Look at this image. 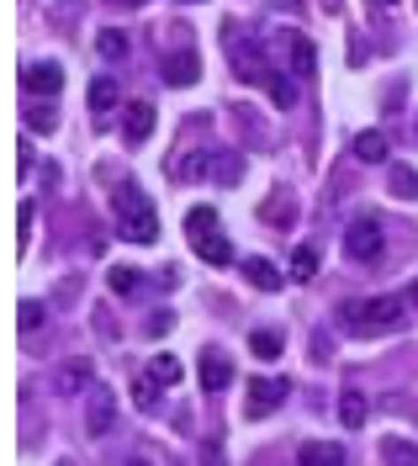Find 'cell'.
Returning a JSON list of instances; mask_svg holds the SVG:
<instances>
[{
    "label": "cell",
    "instance_id": "22",
    "mask_svg": "<svg viewBox=\"0 0 418 466\" xmlns=\"http://www.w3.org/2000/svg\"><path fill=\"white\" fill-rule=\"evenodd\" d=\"M90 377H95V371H90V361H69V366L58 371V387H64V393H80V387H95Z\"/></svg>",
    "mask_w": 418,
    "mask_h": 466
},
{
    "label": "cell",
    "instance_id": "33",
    "mask_svg": "<svg viewBox=\"0 0 418 466\" xmlns=\"http://www.w3.org/2000/svg\"><path fill=\"white\" fill-rule=\"evenodd\" d=\"M276 5H281V11H302V0H276Z\"/></svg>",
    "mask_w": 418,
    "mask_h": 466
},
{
    "label": "cell",
    "instance_id": "35",
    "mask_svg": "<svg viewBox=\"0 0 418 466\" xmlns=\"http://www.w3.org/2000/svg\"><path fill=\"white\" fill-rule=\"evenodd\" d=\"M133 466H148V462H133Z\"/></svg>",
    "mask_w": 418,
    "mask_h": 466
},
{
    "label": "cell",
    "instance_id": "5",
    "mask_svg": "<svg viewBox=\"0 0 418 466\" xmlns=\"http://www.w3.org/2000/svg\"><path fill=\"white\" fill-rule=\"evenodd\" d=\"M85 430H90L95 440L117 430V393H111V387H101V382L90 387V403H85Z\"/></svg>",
    "mask_w": 418,
    "mask_h": 466
},
{
    "label": "cell",
    "instance_id": "29",
    "mask_svg": "<svg viewBox=\"0 0 418 466\" xmlns=\"http://www.w3.org/2000/svg\"><path fill=\"white\" fill-rule=\"evenodd\" d=\"M265 223H276V228L297 223V218H292V196H270V202H265Z\"/></svg>",
    "mask_w": 418,
    "mask_h": 466
},
{
    "label": "cell",
    "instance_id": "34",
    "mask_svg": "<svg viewBox=\"0 0 418 466\" xmlns=\"http://www.w3.org/2000/svg\"><path fill=\"white\" fill-rule=\"evenodd\" d=\"M403 302H418V281H414V286H408V297H403Z\"/></svg>",
    "mask_w": 418,
    "mask_h": 466
},
{
    "label": "cell",
    "instance_id": "14",
    "mask_svg": "<svg viewBox=\"0 0 418 466\" xmlns=\"http://www.w3.org/2000/svg\"><path fill=\"white\" fill-rule=\"evenodd\" d=\"M382 466H418V446L403 435H387L382 440Z\"/></svg>",
    "mask_w": 418,
    "mask_h": 466
},
{
    "label": "cell",
    "instance_id": "19",
    "mask_svg": "<svg viewBox=\"0 0 418 466\" xmlns=\"http://www.w3.org/2000/svg\"><path fill=\"white\" fill-rule=\"evenodd\" d=\"M207 170H212V180H217V186H233V180L244 175V159H239V154H212V159H207Z\"/></svg>",
    "mask_w": 418,
    "mask_h": 466
},
{
    "label": "cell",
    "instance_id": "20",
    "mask_svg": "<svg viewBox=\"0 0 418 466\" xmlns=\"http://www.w3.org/2000/svg\"><path fill=\"white\" fill-rule=\"evenodd\" d=\"M249 350H255V361H276V355L286 350V340H281L276 329H255V334H249Z\"/></svg>",
    "mask_w": 418,
    "mask_h": 466
},
{
    "label": "cell",
    "instance_id": "7",
    "mask_svg": "<svg viewBox=\"0 0 418 466\" xmlns=\"http://www.w3.org/2000/svg\"><path fill=\"white\" fill-rule=\"evenodd\" d=\"M21 85H27V95H48L53 101L64 90V69L58 64H27L21 69Z\"/></svg>",
    "mask_w": 418,
    "mask_h": 466
},
{
    "label": "cell",
    "instance_id": "18",
    "mask_svg": "<svg viewBox=\"0 0 418 466\" xmlns=\"http://www.w3.org/2000/svg\"><path fill=\"white\" fill-rule=\"evenodd\" d=\"M339 419H345V430H366V393L361 387H350L339 398Z\"/></svg>",
    "mask_w": 418,
    "mask_h": 466
},
{
    "label": "cell",
    "instance_id": "8",
    "mask_svg": "<svg viewBox=\"0 0 418 466\" xmlns=\"http://www.w3.org/2000/svg\"><path fill=\"white\" fill-rule=\"evenodd\" d=\"M201 387L207 393H223V387H233V361L223 355V350H201Z\"/></svg>",
    "mask_w": 418,
    "mask_h": 466
},
{
    "label": "cell",
    "instance_id": "6",
    "mask_svg": "<svg viewBox=\"0 0 418 466\" xmlns=\"http://www.w3.org/2000/svg\"><path fill=\"white\" fill-rule=\"evenodd\" d=\"M286 393H292V387H286L281 377H255V382H249V403H244V414H249V419H265L270 409L286 403Z\"/></svg>",
    "mask_w": 418,
    "mask_h": 466
},
{
    "label": "cell",
    "instance_id": "31",
    "mask_svg": "<svg viewBox=\"0 0 418 466\" xmlns=\"http://www.w3.org/2000/svg\"><path fill=\"white\" fill-rule=\"evenodd\" d=\"M154 387H159V382H154V377H143V382H138V387H133V403H138V409H143V414H154V409H159V393H154Z\"/></svg>",
    "mask_w": 418,
    "mask_h": 466
},
{
    "label": "cell",
    "instance_id": "17",
    "mask_svg": "<svg viewBox=\"0 0 418 466\" xmlns=\"http://www.w3.org/2000/svg\"><path fill=\"white\" fill-rule=\"evenodd\" d=\"M53 122H58L53 101H48V95H37V101L27 95V127H32V133H53Z\"/></svg>",
    "mask_w": 418,
    "mask_h": 466
},
{
    "label": "cell",
    "instance_id": "3",
    "mask_svg": "<svg viewBox=\"0 0 418 466\" xmlns=\"http://www.w3.org/2000/svg\"><path fill=\"white\" fill-rule=\"evenodd\" d=\"M186 239H191V249L207 260V265H233L239 255H233V244L223 239V218H217V207H191L186 212Z\"/></svg>",
    "mask_w": 418,
    "mask_h": 466
},
{
    "label": "cell",
    "instance_id": "15",
    "mask_svg": "<svg viewBox=\"0 0 418 466\" xmlns=\"http://www.w3.org/2000/svg\"><path fill=\"white\" fill-rule=\"evenodd\" d=\"M387 154H392L387 133H355V159H366V164H382Z\"/></svg>",
    "mask_w": 418,
    "mask_h": 466
},
{
    "label": "cell",
    "instance_id": "28",
    "mask_svg": "<svg viewBox=\"0 0 418 466\" xmlns=\"http://www.w3.org/2000/svg\"><path fill=\"white\" fill-rule=\"evenodd\" d=\"M148 377L170 387V382H180V361H175V355H154V361H148Z\"/></svg>",
    "mask_w": 418,
    "mask_h": 466
},
{
    "label": "cell",
    "instance_id": "11",
    "mask_svg": "<svg viewBox=\"0 0 418 466\" xmlns=\"http://www.w3.org/2000/svg\"><path fill=\"white\" fill-rule=\"evenodd\" d=\"M233 69H239L249 85H260V90H265V80H270V69H265L260 48H249V42H244V48H233Z\"/></svg>",
    "mask_w": 418,
    "mask_h": 466
},
{
    "label": "cell",
    "instance_id": "32",
    "mask_svg": "<svg viewBox=\"0 0 418 466\" xmlns=\"http://www.w3.org/2000/svg\"><path fill=\"white\" fill-rule=\"evenodd\" d=\"M32 218H37V207H32V202H27V207H21V244H27V239H32Z\"/></svg>",
    "mask_w": 418,
    "mask_h": 466
},
{
    "label": "cell",
    "instance_id": "13",
    "mask_svg": "<svg viewBox=\"0 0 418 466\" xmlns=\"http://www.w3.org/2000/svg\"><path fill=\"white\" fill-rule=\"evenodd\" d=\"M244 281H249V286H260V292H276L286 276H281L265 255H249V260H244Z\"/></svg>",
    "mask_w": 418,
    "mask_h": 466
},
{
    "label": "cell",
    "instance_id": "24",
    "mask_svg": "<svg viewBox=\"0 0 418 466\" xmlns=\"http://www.w3.org/2000/svg\"><path fill=\"white\" fill-rule=\"evenodd\" d=\"M265 95H270L276 106H286V111H292V106H297V80H286V74H270V80H265Z\"/></svg>",
    "mask_w": 418,
    "mask_h": 466
},
{
    "label": "cell",
    "instance_id": "27",
    "mask_svg": "<svg viewBox=\"0 0 418 466\" xmlns=\"http://www.w3.org/2000/svg\"><path fill=\"white\" fill-rule=\"evenodd\" d=\"M95 53H101V58H122V53H127V37H122L117 27H106V32L95 37Z\"/></svg>",
    "mask_w": 418,
    "mask_h": 466
},
{
    "label": "cell",
    "instance_id": "25",
    "mask_svg": "<svg viewBox=\"0 0 418 466\" xmlns=\"http://www.w3.org/2000/svg\"><path fill=\"white\" fill-rule=\"evenodd\" d=\"M111 101H117V80H111V74H95V80H90V106L106 111Z\"/></svg>",
    "mask_w": 418,
    "mask_h": 466
},
{
    "label": "cell",
    "instance_id": "1",
    "mask_svg": "<svg viewBox=\"0 0 418 466\" xmlns=\"http://www.w3.org/2000/svg\"><path fill=\"white\" fill-rule=\"evenodd\" d=\"M117 233L127 244H154L159 239V212H154V202L143 196L138 180H122L117 186Z\"/></svg>",
    "mask_w": 418,
    "mask_h": 466
},
{
    "label": "cell",
    "instance_id": "30",
    "mask_svg": "<svg viewBox=\"0 0 418 466\" xmlns=\"http://www.w3.org/2000/svg\"><path fill=\"white\" fill-rule=\"evenodd\" d=\"M42 318H48V308H42L37 297H27V302H21V334H32V329H42Z\"/></svg>",
    "mask_w": 418,
    "mask_h": 466
},
{
    "label": "cell",
    "instance_id": "10",
    "mask_svg": "<svg viewBox=\"0 0 418 466\" xmlns=\"http://www.w3.org/2000/svg\"><path fill=\"white\" fill-rule=\"evenodd\" d=\"M164 80H170V85H196V80H201V58H196V48H175V53L164 58Z\"/></svg>",
    "mask_w": 418,
    "mask_h": 466
},
{
    "label": "cell",
    "instance_id": "2",
    "mask_svg": "<svg viewBox=\"0 0 418 466\" xmlns=\"http://www.w3.org/2000/svg\"><path fill=\"white\" fill-rule=\"evenodd\" d=\"M408 318V302L403 297H355V302H339V324L350 334H387Z\"/></svg>",
    "mask_w": 418,
    "mask_h": 466
},
{
    "label": "cell",
    "instance_id": "21",
    "mask_svg": "<svg viewBox=\"0 0 418 466\" xmlns=\"http://www.w3.org/2000/svg\"><path fill=\"white\" fill-rule=\"evenodd\" d=\"M318 276V249L313 244H297L292 249V281H313Z\"/></svg>",
    "mask_w": 418,
    "mask_h": 466
},
{
    "label": "cell",
    "instance_id": "4",
    "mask_svg": "<svg viewBox=\"0 0 418 466\" xmlns=\"http://www.w3.org/2000/svg\"><path fill=\"white\" fill-rule=\"evenodd\" d=\"M345 255H350L355 265H376V260L387 255V233H382V218H376V212H366V218H355V223L345 228Z\"/></svg>",
    "mask_w": 418,
    "mask_h": 466
},
{
    "label": "cell",
    "instance_id": "23",
    "mask_svg": "<svg viewBox=\"0 0 418 466\" xmlns=\"http://www.w3.org/2000/svg\"><path fill=\"white\" fill-rule=\"evenodd\" d=\"M302 466H345V451H339V446L313 440V446H302Z\"/></svg>",
    "mask_w": 418,
    "mask_h": 466
},
{
    "label": "cell",
    "instance_id": "16",
    "mask_svg": "<svg viewBox=\"0 0 418 466\" xmlns=\"http://www.w3.org/2000/svg\"><path fill=\"white\" fill-rule=\"evenodd\" d=\"M387 191H392L398 202H414V196H418V170H414V164H392V175H387Z\"/></svg>",
    "mask_w": 418,
    "mask_h": 466
},
{
    "label": "cell",
    "instance_id": "9",
    "mask_svg": "<svg viewBox=\"0 0 418 466\" xmlns=\"http://www.w3.org/2000/svg\"><path fill=\"white\" fill-rule=\"evenodd\" d=\"M281 48H286V58H292L297 74H313L318 69V48H313L308 32H281Z\"/></svg>",
    "mask_w": 418,
    "mask_h": 466
},
{
    "label": "cell",
    "instance_id": "36",
    "mask_svg": "<svg viewBox=\"0 0 418 466\" xmlns=\"http://www.w3.org/2000/svg\"><path fill=\"white\" fill-rule=\"evenodd\" d=\"M414 5H418V0H414Z\"/></svg>",
    "mask_w": 418,
    "mask_h": 466
},
{
    "label": "cell",
    "instance_id": "26",
    "mask_svg": "<svg viewBox=\"0 0 418 466\" xmlns=\"http://www.w3.org/2000/svg\"><path fill=\"white\" fill-rule=\"evenodd\" d=\"M106 286H111L117 297H133V292H138V271H127V265H111V271H106Z\"/></svg>",
    "mask_w": 418,
    "mask_h": 466
},
{
    "label": "cell",
    "instance_id": "12",
    "mask_svg": "<svg viewBox=\"0 0 418 466\" xmlns=\"http://www.w3.org/2000/svg\"><path fill=\"white\" fill-rule=\"evenodd\" d=\"M122 133H127V143H143V138L154 133V106H148V101H133L127 117H122Z\"/></svg>",
    "mask_w": 418,
    "mask_h": 466
}]
</instances>
